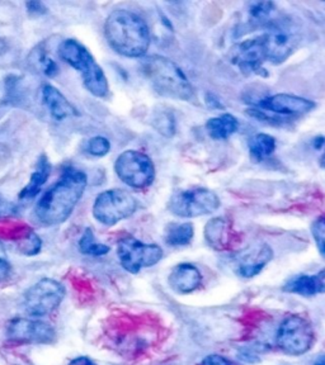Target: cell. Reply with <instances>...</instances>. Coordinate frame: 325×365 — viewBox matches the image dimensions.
<instances>
[{
  "mask_svg": "<svg viewBox=\"0 0 325 365\" xmlns=\"http://www.w3.org/2000/svg\"><path fill=\"white\" fill-rule=\"evenodd\" d=\"M88 184L84 171L69 166L60 179L39 200L34 210L36 221L45 226L64 223L74 211Z\"/></svg>",
  "mask_w": 325,
  "mask_h": 365,
  "instance_id": "obj_1",
  "label": "cell"
},
{
  "mask_svg": "<svg viewBox=\"0 0 325 365\" xmlns=\"http://www.w3.org/2000/svg\"><path fill=\"white\" fill-rule=\"evenodd\" d=\"M104 36L114 51L132 58L144 56L151 41L150 29L143 18L125 9L109 14L104 23Z\"/></svg>",
  "mask_w": 325,
  "mask_h": 365,
  "instance_id": "obj_2",
  "label": "cell"
},
{
  "mask_svg": "<svg viewBox=\"0 0 325 365\" xmlns=\"http://www.w3.org/2000/svg\"><path fill=\"white\" fill-rule=\"evenodd\" d=\"M146 79L156 93L164 97L189 101L194 89L182 70L176 63L163 56H149L141 63Z\"/></svg>",
  "mask_w": 325,
  "mask_h": 365,
  "instance_id": "obj_3",
  "label": "cell"
},
{
  "mask_svg": "<svg viewBox=\"0 0 325 365\" xmlns=\"http://www.w3.org/2000/svg\"><path fill=\"white\" fill-rule=\"evenodd\" d=\"M59 55L71 68L78 70L86 89L98 98L107 97L109 80L91 52L75 40H65L59 46Z\"/></svg>",
  "mask_w": 325,
  "mask_h": 365,
  "instance_id": "obj_4",
  "label": "cell"
},
{
  "mask_svg": "<svg viewBox=\"0 0 325 365\" xmlns=\"http://www.w3.org/2000/svg\"><path fill=\"white\" fill-rule=\"evenodd\" d=\"M220 198L212 190L205 188L184 189L173 194L168 202V210L182 218L206 216L219 210Z\"/></svg>",
  "mask_w": 325,
  "mask_h": 365,
  "instance_id": "obj_5",
  "label": "cell"
},
{
  "mask_svg": "<svg viewBox=\"0 0 325 365\" xmlns=\"http://www.w3.org/2000/svg\"><path fill=\"white\" fill-rule=\"evenodd\" d=\"M136 208L137 200L132 194L122 189H109L96 198L93 216L106 226H114L132 216Z\"/></svg>",
  "mask_w": 325,
  "mask_h": 365,
  "instance_id": "obj_6",
  "label": "cell"
},
{
  "mask_svg": "<svg viewBox=\"0 0 325 365\" xmlns=\"http://www.w3.org/2000/svg\"><path fill=\"white\" fill-rule=\"evenodd\" d=\"M114 170L122 182L132 188L143 189L155 179V166L148 155L129 150L119 156Z\"/></svg>",
  "mask_w": 325,
  "mask_h": 365,
  "instance_id": "obj_7",
  "label": "cell"
},
{
  "mask_svg": "<svg viewBox=\"0 0 325 365\" xmlns=\"http://www.w3.org/2000/svg\"><path fill=\"white\" fill-rule=\"evenodd\" d=\"M276 342L284 353L303 355L314 344V331L306 319L300 316H290L281 324Z\"/></svg>",
  "mask_w": 325,
  "mask_h": 365,
  "instance_id": "obj_8",
  "label": "cell"
},
{
  "mask_svg": "<svg viewBox=\"0 0 325 365\" xmlns=\"http://www.w3.org/2000/svg\"><path fill=\"white\" fill-rule=\"evenodd\" d=\"M65 297V288L54 279H42L32 285L24 294V309L32 317L52 314Z\"/></svg>",
  "mask_w": 325,
  "mask_h": 365,
  "instance_id": "obj_9",
  "label": "cell"
},
{
  "mask_svg": "<svg viewBox=\"0 0 325 365\" xmlns=\"http://www.w3.org/2000/svg\"><path fill=\"white\" fill-rule=\"evenodd\" d=\"M117 254L121 265L132 274H136L143 268L153 267L163 257L161 247L154 244H144L134 237L121 240Z\"/></svg>",
  "mask_w": 325,
  "mask_h": 365,
  "instance_id": "obj_10",
  "label": "cell"
},
{
  "mask_svg": "<svg viewBox=\"0 0 325 365\" xmlns=\"http://www.w3.org/2000/svg\"><path fill=\"white\" fill-rule=\"evenodd\" d=\"M264 36L267 60L271 63H284L300 45L299 29L289 21H274Z\"/></svg>",
  "mask_w": 325,
  "mask_h": 365,
  "instance_id": "obj_11",
  "label": "cell"
},
{
  "mask_svg": "<svg viewBox=\"0 0 325 365\" xmlns=\"http://www.w3.org/2000/svg\"><path fill=\"white\" fill-rule=\"evenodd\" d=\"M230 60L246 74H259L264 71L262 68L267 61V46L264 34L256 38L243 41L231 47Z\"/></svg>",
  "mask_w": 325,
  "mask_h": 365,
  "instance_id": "obj_12",
  "label": "cell"
},
{
  "mask_svg": "<svg viewBox=\"0 0 325 365\" xmlns=\"http://www.w3.org/2000/svg\"><path fill=\"white\" fill-rule=\"evenodd\" d=\"M6 335L11 341L21 344H51L56 339V331L45 321L16 319L6 327Z\"/></svg>",
  "mask_w": 325,
  "mask_h": 365,
  "instance_id": "obj_13",
  "label": "cell"
},
{
  "mask_svg": "<svg viewBox=\"0 0 325 365\" xmlns=\"http://www.w3.org/2000/svg\"><path fill=\"white\" fill-rule=\"evenodd\" d=\"M258 107L269 110L274 114L294 115V114H305L311 112L315 108V103L305 98L281 93L272 97L263 98L258 103Z\"/></svg>",
  "mask_w": 325,
  "mask_h": 365,
  "instance_id": "obj_14",
  "label": "cell"
},
{
  "mask_svg": "<svg viewBox=\"0 0 325 365\" xmlns=\"http://www.w3.org/2000/svg\"><path fill=\"white\" fill-rule=\"evenodd\" d=\"M168 282L173 291L187 294L200 287L202 275L192 264H179L171 270Z\"/></svg>",
  "mask_w": 325,
  "mask_h": 365,
  "instance_id": "obj_15",
  "label": "cell"
},
{
  "mask_svg": "<svg viewBox=\"0 0 325 365\" xmlns=\"http://www.w3.org/2000/svg\"><path fill=\"white\" fill-rule=\"evenodd\" d=\"M272 257H274L272 249L269 245L263 244V245L254 246L240 257L238 272L244 278H251L262 272V269L266 267V264L272 259Z\"/></svg>",
  "mask_w": 325,
  "mask_h": 365,
  "instance_id": "obj_16",
  "label": "cell"
},
{
  "mask_svg": "<svg viewBox=\"0 0 325 365\" xmlns=\"http://www.w3.org/2000/svg\"><path fill=\"white\" fill-rule=\"evenodd\" d=\"M42 102L55 120H65V118L76 114V110L69 103L68 99L64 97L56 88L49 86V84H46L42 88Z\"/></svg>",
  "mask_w": 325,
  "mask_h": 365,
  "instance_id": "obj_17",
  "label": "cell"
},
{
  "mask_svg": "<svg viewBox=\"0 0 325 365\" xmlns=\"http://www.w3.org/2000/svg\"><path fill=\"white\" fill-rule=\"evenodd\" d=\"M285 291L304 297L315 296L325 293V282L323 275H300L285 285Z\"/></svg>",
  "mask_w": 325,
  "mask_h": 365,
  "instance_id": "obj_18",
  "label": "cell"
},
{
  "mask_svg": "<svg viewBox=\"0 0 325 365\" xmlns=\"http://www.w3.org/2000/svg\"><path fill=\"white\" fill-rule=\"evenodd\" d=\"M50 171H51V166L49 160L46 159V156H42L37 168L34 170L32 177L29 179V182L24 187L19 198L22 200H32L37 194L40 193L41 188L44 187V184L47 182V179L50 177Z\"/></svg>",
  "mask_w": 325,
  "mask_h": 365,
  "instance_id": "obj_19",
  "label": "cell"
},
{
  "mask_svg": "<svg viewBox=\"0 0 325 365\" xmlns=\"http://www.w3.org/2000/svg\"><path fill=\"white\" fill-rule=\"evenodd\" d=\"M239 127L238 120L231 114H223L220 117H215L207 120L206 128L209 135L215 140H225L234 135Z\"/></svg>",
  "mask_w": 325,
  "mask_h": 365,
  "instance_id": "obj_20",
  "label": "cell"
},
{
  "mask_svg": "<svg viewBox=\"0 0 325 365\" xmlns=\"http://www.w3.org/2000/svg\"><path fill=\"white\" fill-rule=\"evenodd\" d=\"M206 240L215 249L223 250L230 242V227L223 218H215L206 226Z\"/></svg>",
  "mask_w": 325,
  "mask_h": 365,
  "instance_id": "obj_21",
  "label": "cell"
},
{
  "mask_svg": "<svg viewBox=\"0 0 325 365\" xmlns=\"http://www.w3.org/2000/svg\"><path fill=\"white\" fill-rule=\"evenodd\" d=\"M194 239V226L192 223H176L168 225L166 228V244L171 246L189 245Z\"/></svg>",
  "mask_w": 325,
  "mask_h": 365,
  "instance_id": "obj_22",
  "label": "cell"
},
{
  "mask_svg": "<svg viewBox=\"0 0 325 365\" xmlns=\"http://www.w3.org/2000/svg\"><path fill=\"white\" fill-rule=\"evenodd\" d=\"M248 146L254 159L263 160L274 154L276 150V140L267 133H258L251 137Z\"/></svg>",
  "mask_w": 325,
  "mask_h": 365,
  "instance_id": "obj_23",
  "label": "cell"
},
{
  "mask_svg": "<svg viewBox=\"0 0 325 365\" xmlns=\"http://www.w3.org/2000/svg\"><path fill=\"white\" fill-rule=\"evenodd\" d=\"M79 250L81 251V254L89 257H103L109 252V247L98 242L91 228H86L81 239L79 240Z\"/></svg>",
  "mask_w": 325,
  "mask_h": 365,
  "instance_id": "obj_24",
  "label": "cell"
},
{
  "mask_svg": "<svg viewBox=\"0 0 325 365\" xmlns=\"http://www.w3.org/2000/svg\"><path fill=\"white\" fill-rule=\"evenodd\" d=\"M276 11L274 3H253L249 6V22L256 26H262L266 23H272L269 19L274 18V13Z\"/></svg>",
  "mask_w": 325,
  "mask_h": 365,
  "instance_id": "obj_25",
  "label": "cell"
},
{
  "mask_svg": "<svg viewBox=\"0 0 325 365\" xmlns=\"http://www.w3.org/2000/svg\"><path fill=\"white\" fill-rule=\"evenodd\" d=\"M153 125L163 136L171 137L176 133V120L173 114L168 110L155 114Z\"/></svg>",
  "mask_w": 325,
  "mask_h": 365,
  "instance_id": "obj_26",
  "label": "cell"
},
{
  "mask_svg": "<svg viewBox=\"0 0 325 365\" xmlns=\"http://www.w3.org/2000/svg\"><path fill=\"white\" fill-rule=\"evenodd\" d=\"M32 63L37 65V68H40L41 71L47 76H55L57 74V65L55 61L46 56L45 53L40 51H34L31 56Z\"/></svg>",
  "mask_w": 325,
  "mask_h": 365,
  "instance_id": "obj_27",
  "label": "cell"
},
{
  "mask_svg": "<svg viewBox=\"0 0 325 365\" xmlns=\"http://www.w3.org/2000/svg\"><path fill=\"white\" fill-rule=\"evenodd\" d=\"M42 247V241L34 231H31L24 239L19 242V251L24 255H37Z\"/></svg>",
  "mask_w": 325,
  "mask_h": 365,
  "instance_id": "obj_28",
  "label": "cell"
},
{
  "mask_svg": "<svg viewBox=\"0 0 325 365\" xmlns=\"http://www.w3.org/2000/svg\"><path fill=\"white\" fill-rule=\"evenodd\" d=\"M109 150H111V143L107 138L102 136L93 137L86 146V151L97 158L109 154Z\"/></svg>",
  "mask_w": 325,
  "mask_h": 365,
  "instance_id": "obj_29",
  "label": "cell"
},
{
  "mask_svg": "<svg viewBox=\"0 0 325 365\" xmlns=\"http://www.w3.org/2000/svg\"><path fill=\"white\" fill-rule=\"evenodd\" d=\"M311 232L314 236L315 242L318 245L320 252L325 257V217L318 218L313 226H311Z\"/></svg>",
  "mask_w": 325,
  "mask_h": 365,
  "instance_id": "obj_30",
  "label": "cell"
},
{
  "mask_svg": "<svg viewBox=\"0 0 325 365\" xmlns=\"http://www.w3.org/2000/svg\"><path fill=\"white\" fill-rule=\"evenodd\" d=\"M200 365H230L228 360L225 359L221 355L217 354H212L206 356L205 359L201 361Z\"/></svg>",
  "mask_w": 325,
  "mask_h": 365,
  "instance_id": "obj_31",
  "label": "cell"
},
{
  "mask_svg": "<svg viewBox=\"0 0 325 365\" xmlns=\"http://www.w3.org/2000/svg\"><path fill=\"white\" fill-rule=\"evenodd\" d=\"M16 212V207L0 197V218L11 216Z\"/></svg>",
  "mask_w": 325,
  "mask_h": 365,
  "instance_id": "obj_32",
  "label": "cell"
},
{
  "mask_svg": "<svg viewBox=\"0 0 325 365\" xmlns=\"http://www.w3.org/2000/svg\"><path fill=\"white\" fill-rule=\"evenodd\" d=\"M26 6H27V9H29L31 14H44L47 11L45 6L40 1H31V3H27Z\"/></svg>",
  "mask_w": 325,
  "mask_h": 365,
  "instance_id": "obj_33",
  "label": "cell"
},
{
  "mask_svg": "<svg viewBox=\"0 0 325 365\" xmlns=\"http://www.w3.org/2000/svg\"><path fill=\"white\" fill-rule=\"evenodd\" d=\"M11 270V265L4 259L0 257V282H3V280L6 279L9 277Z\"/></svg>",
  "mask_w": 325,
  "mask_h": 365,
  "instance_id": "obj_34",
  "label": "cell"
},
{
  "mask_svg": "<svg viewBox=\"0 0 325 365\" xmlns=\"http://www.w3.org/2000/svg\"><path fill=\"white\" fill-rule=\"evenodd\" d=\"M68 365H97L93 360L89 359V358H86V356H80V358H76V359L71 360Z\"/></svg>",
  "mask_w": 325,
  "mask_h": 365,
  "instance_id": "obj_35",
  "label": "cell"
},
{
  "mask_svg": "<svg viewBox=\"0 0 325 365\" xmlns=\"http://www.w3.org/2000/svg\"><path fill=\"white\" fill-rule=\"evenodd\" d=\"M314 365H325V355H321L318 359L315 360Z\"/></svg>",
  "mask_w": 325,
  "mask_h": 365,
  "instance_id": "obj_36",
  "label": "cell"
},
{
  "mask_svg": "<svg viewBox=\"0 0 325 365\" xmlns=\"http://www.w3.org/2000/svg\"><path fill=\"white\" fill-rule=\"evenodd\" d=\"M3 47H4V45H3V42H1V41H0V51H1V50H3Z\"/></svg>",
  "mask_w": 325,
  "mask_h": 365,
  "instance_id": "obj_37",
  "label": "cell"
}]
</instances>
